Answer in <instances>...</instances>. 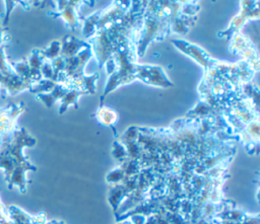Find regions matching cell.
<instances>
[{
    "label": "cell",
    "instance_id": "obj_1",
    "mask_svg": "<svg viewBox=\"0 0 260 224\" xmlns=\"http://www.w3.org/2000/svg\"><path fill=\"white\" fill-rule=\"evenodd\" d=\"M83 43L75 40L74 38H69V41L64 45V52L67 56H73L83 47ZM64 53V54H65Z\"/></svg>",
    "mask_w": 260,
    "mask_h": 224
},
{
    "label": "cell",
    "instance_id": "obj_2",
    "mask_svg": "<svg viewBox=\"0 0 260 224\" xmlns=\"http://www.w3.org/2000/svg\"><path fill=\"white\" fill-rule=\"evenodd\" d=\"M79 95H80V93H78V92H71V93H68V94L64 96V98H63V100H62L61 113H62L63 111H65V109H66L69 105H73V103L74 105V103H75L76 100H77V97H78ZM74 106H75V105H74ZM75 108H76V107H75Z\"/></svg>",
    "mask_w": 260,
    "mask_h": 224
}]
</instances>
